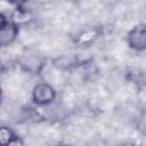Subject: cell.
<instances>
[{"mask_svg":"<svg viewBox=\"0 0 146 146\" xmlns=\"http://www.w3.org/2000/svg\"><path fill=\"white\" fill-rule=\"evenodd\" d=\"M56 98V91L55 89L46 82L38 83L34 86L32 91V99L36 105L46 106L51 104Z\"/></svg>","mask_w":146,"mask_h":146,"instance_id":"1","label":"cell"},{"mask_svg":"<svg viewBox=\"0 0 146 146\" xmlns=\"http://www.w3.org/2000/svg\"><path fill=\"white\" fill-rule=\"evenodd\" d=\"M129 47L136 51H143L146 48V29L144 24L132 27L127 35Z\"/></svg>","mask_w":146,"mask_h":146,"instance_id":"2","label":"cell"},{"mask_svg":"<svg viewBox=\"0 0 146 146\" xmlns=\"http://www.w3.org/2000/svg\"><path fill=\"white\" fill-rule=\"evenodd\" d=\"M18 35V26L14 22H6L0 27V47L11 44Z\"/></svg>","mask_w":146,"mask_h":146,"instance_id":"3","label":"cell"},{"mask_svg":"<svg viewBox=\"0 0 146 146\" xmlns=\"http://www.w3.org/2000/svg\"><path fill=\"white\" fill-rule=\"evenodd\" d=\"M17 137L13 132V130L8 127H0V145H13L14 140Z\"/></svg>","mask_w":146,"mask_h":146,"instance_id":"4","label":"cell"},{"mask_svg":"<svg viewBox=\"0 0 146 146\" xmlns=\"http://www.w3.org/2000/svg\"><path fill=\"white\" fill-rule=\"evenodd\" d=\"M6 22H7V18H6V16H5L2 13H0V27H1V26H2V25L6 23Z\"/></svg>","mask_w":146,"mask_h":146,"instance_id":"5","label":"cell"},{"mask_svg":"<svg viewBox=\"0 0 146 146\" xmlns=\"http://www.w3.org/2000/svg\"><path fill=\"white\" fill-rule=\"evenodd\" d=\"M8 1H10L11 3H14V5H16V6H21L25 0H8Z\"/></svg>","mask_w":146,"mask_h":146,"instance_id":"6","label":"cell"},{"mask_svg":"<svg viewBox=\"0 0 146 146\" xmlns=\"http://www.w3.org/2000/svg\"><path fill=\"white\" fill-rule=\"evenodd\" d=\"M0 100H1V97H0Z\"/></svg>","mask_w":146,"mask_h":146,"instance_id":"7","label":"cell"}]
</instances>
